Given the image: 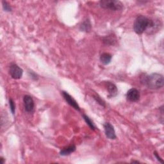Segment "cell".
I'll return each instance as SVG.
<instances>
[{
  "label": "cell",
  "mask_w": 164,
  "mask_h": 164,
  "mask_svg": "<svg viewBox=\"0 0 164 164\" xmlns=\"http://www.w3.org/2000/svg\"><path fill=\"white\" fill-rule=\"evenodd\" d=\"M144 84L149 89L156 90L163 87L164 79L162 75L159 73H153L144 79Z\"/></svg>",
  "instance_id": "6da1fadb"
},
{
  "label": "cell",
  "mask_w": 164,
  "mask_h": 164,
  "mask_svg": "<svg viewBox=\"0 0 164 164\" xmlns=\"http://www.w3.org/2000/svg\"><path fill=\"white\" fill-rule=\"evenodd\" d=\"M150 23V19L144 16H138L133 24V29L137 34H142L147 30Z\"/></svg>",
  "instance_id": "7a4b0ae2"
},
{
  "label": "cell",
  "mask_w": 164,
  "mask_h": 164,
  "mask_svg": "<svg viewBox=\"0 0 164 164\" xmlns=\"http://www.w3.org/2000/svg\"><path fill=\"white\" fill-rule=\"evenodd\" d=\"M99 6L103 9L113 11L120 10L123 8V4L117 0H101L99 2Z\"/></svg>",
  "instance_id": "3957f363"
},
{
  "label": "cell",
  "mask_w": 164,
  "mask_h": 164,
  "mask_svg": "<svg viewBox=\"0 0 164 164\" xmlns=\"http://www.w3.org/2000/svg\"><path fill=\"white\" fill-rule=\"evenodd\" d=\"M9 74L12 78L18 80L21 78L23 74V70L16 64L13 63L10 65L9 68Z\"/></svg>",
  "instance_id": "277c9868"
},
{
  "label": "cell",
  "mask_w": 164,
  "mask_h": 164,
  "mask_svg": "<svg viewBox=\"0 0 164 164\" xmlns=\"http://www.w3.org/2000/svg\"><path fill=\"white\" fill-rule=\"evenodd\" d=\"M62 96L64 97V99L71 106L74 108L75 110H76L78 111L81 110V108H80V106L78 105L76 101L73 98H72V97L70 94H69L68 92H65V91H62Z\"/></svg>",
  "instance_id": "5b68a950"
},
{
  "label": "cell",
  "mask_w": 164,
  "mask_h": 164,
  "mask_svg": "<svg viewBox=\"0 0 164 164\" xmlns=\"http://www.w3.org/2000/svg\"><path fill=\"white\" fill-rule=\"evenodd\" d=\"M24 106L27 112H32L35 108V103L33 98L30 96L26 95L23 98Z\"/></svg>",
  "instance_id": "8992f818"
},
{
  "label": "cell",
  "mask_w": 164,
  "mask_h": 164,
  "mask_svg": "<svg viewBox=\"0 0 164 164\" xmlns=\"http://www.w3.org/2000/svg\"><path fill=\"white\" fill-rule=\"evenodd\" d=\"M141 94H140L139 90L137 89L133 88L130 89L126 94L127 99L131 102H137L139 100Z\"/></svg>",
  "instance_id": "52a82bcc"
},
{
  "label": "cell",
  "mask_w": 164,
  "mask_h": 164,
  "mask_svg": "<svg viewBox=\"0 0 164 164\" xmlns=\"http://www.w3.org/2000/svg\"><path fill=\"white\" fill-rule=\"evenodd\" d=\"M105 132L106 137L110 140H113L116 138V135L113 126L110 123H105L104 124Z\"/></svg>",
  "instance_id": "ba28073f"
},
{
  "label": "cell",
  "mask_w": 164,
  "mask_h": 164,
  "mask_svg": "<svg viewBox=\"0 0 164 164\" xmlns=\"http://www.w3.org/2000/svg\"><path fill=\"white\" fill-rule=\"evenodd\" d=\"M105 87L110 97L116 96L118 94V89L115 85L110 82H105Z\"/></svg>",
  "instance_id": "9c48e42d"
},
{
  "label": "cell",
  "mask_w": 164,
  "mask_h": 164,
  "mask_svg": "<svg viewBox=\"0 0 164 164\" xmlns=\"http://www.w3.org/2000/svg\"><path fill=\"white\" fill-rule=\"evenodd\" d=\"M75 151H76L75 145H71L60 151V155L61 156H68V155H71L72 153H73V152H75Z\"/></svg>",
  "instance_id": "30bf717a"
},
{
  "label": "cell",
  "mask_w": 164,
  "mask_h": 164,
  "mask_svg": "<svg viewBox=\"0 0 164 164\" xmlns=\"http://www.w3.org/2000/svg\"><path fill=\"white\" fill-rule=\"evenodd\" d=\"M112 58V57L110 53H104L101 54L100 61L103 65H108L111 62Z\"/></svg>",
  "instance_id": "8fae6325"
},
{
  "label": "cell",
  "mask_w": 164,
  "mask_h": 164,
  "mask_svg": "<svg viewBox=\"0 0 164 164\" xmlns=\"http://www.w3.org/2000/svg\"><path fill=\"white\" fill-rule=\"evenodd\" d=\"M80 30L83 32H89L91 30V24L89 19L84 21L80 26Z\"/></svg>",
  "instance_id": "7c38bea8"
},
{
  "label": "cell",
  "mask_w": 164,
  "mask_h": 164,
  "mask_svg": "<svg viewBox=\"0 0 164 164\" xmlns=\"http://www.w3.org/2000/svg\"><path fill=\"white\" fill-rule=\"evenodd\" d=\"M83 118L85 120V122H86V123L89 125V126L90 127L91 130H96V126H95L94 123L92 122V120H91L87 116V115H85V114H83Z\"/></svg>",
  "instance_id": "4fadbf2b"
},
{
  "label": "cell",
  "mask_w": 164,
  "mask_h": 164,
  "mask_svg": "<svg viewBox=\"0 0 164 164\" xmlns=\"http://www.w3.org/2000/svg\"><path fill=\"white\" fill-rule=\"evenodd\" d=\"M116 42V39L112 35H109L104 39V42L108 45H113Z\"/></svg>",
  "instance_id": "5bb4252c"
},
{
  "label": "cell",
  "mask_w": 164,
  "mask_h": 164,
  "mask_svg": "<svg viewBox=\"0 0 164 164\" xmlns=\"http://www.w3.org/2000/svg\"><path fill=\"white\" fill-rule=\"evenodd\" d=\"M9 105H10V109L12 113L14 115L15 111H16V105L12 99H9Z\"/></svg>",
  "instance_id": "9a60e30c"
},
{
  "label": "cell",
  "mask_w": 164,
  "mask_h": 164,
  "mask_svg": "<svg viewBox=\"0 0 164 164\" xmlns=\"http://www.w3.org/2000/svg\"><path fill=\"white\" fill-rule=\"evenodd\" d=\"M2 4H3V8L5 12H9L12 11V8L10 7V5L7 2L3 1Z\"/></svg>",
  "instance_id": "2e32d148"
},
{
  "label": "cell",
  "mask_w": 164,
  "mask_h": 164,
  "mask_svg": "<svg viewBox=\"0 0 164 164\" xmlns=\"http://www.w3.org/2000/svg\"><path fill=\"white\" fill-rule=\"evenodd\" d=\"M94 99L97 102H98L99 103V104L100 105H101L103 107H105V101H103L99 96H97V95L96 96H94Z\"/></svg>",
  "instance_id": "e0dca14e"
},
{
  "label": "cell",
  "mask_w": 164,
  "mask_h": 164,
  "mask_svg": "<svg viewBox=\"0 0 164 164\" xmlns=\"http://www.w3.org/2000/svg\"><path fill=\"white\" fill-rule=\"evenodd\" d=\"M154 155H155V156L156 158V159L158 160V161H159L160 163H163V160H162V159H161V158L159 156V154H158L157 153V152L156 151H155L154 152Z\"/></svg>",
  "instance_id": "ac0fdd59"
},
{
  "label": "cell",
  "mask_w": 164,
  "mask_h": 164,
  "mask_svg": "<svg viewBox=\"0 0 164 164\" xmlns=\"http://www.w3.org/2000/svg\"><path fill=\"white\" fill-rule=\"evenodd\" d=\"M29 73L30 74V76H31L32 78L34 79V80H37L38 77H37V75H36L34 73V72H29Z\"/></svg>",
  "instance_id": "d6986e66"
},
{
  "label": "cell",
  "mask_w": 164,
  "mask_h": 164,
  "mask_svg": "<svg viewBox=\"0 0 164 164\" xmlns=\"http://www.w3.org/2000/svg\"><path fill=\"white\" fill-rule=\"evenodd\" d=\"M0 160H1V163H2V164H4L5 161V159H4V158H3V157L0 158Z\"/></svg>",
  "instance_id": "ffe728a7"
},
{
  "label": "cell",
  "mask_w": 164,
  "mask_h": 164,
  "mask_svg": "<svg viewBox=\"0 0 164 164\" xmlns=\"http://www.w3.org/2000/svg\"><path fill=\"white\" fill-rule=\"evenodd\" d=\"M131 162V163H140L138 161H135V160H132Z\"/></svg>",
  "instance_id": "44dd1931"
}]
</instances>
